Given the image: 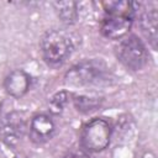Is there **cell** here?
<instances>
[{"label": "cell", "mask_w": 158, "mask_h": 158, "mask_svg": "<svg viewBox=\"0 0 158 158\" xmlns=\"http://www.w3.org/2000/svg\"><path fill=\"white\" fill-rule=\"evenodd\" d=\"M157 20H158V14L156 7L143 10L139 16L141 31L144 35V37L148 40L153 49H157V41H158L157 40Z\"/></svg>", "instance_id": "9"}, {"label": "cell", "mask_w": 158, "mask_h": 158, "mask_svg": "<svg viewBox=\"0 0 158 158\" xmlns=\"http://www.w3.org/2000/svg\"><path fill=\"white\" fill-rule=\"evenodd\" d=\"M41 53L44 62L57 67L65 62L73 51V41L70 36L62 30H49L41 40Z\"/></svg>", "instance_id": "2"}, {"label": "cell", "mask_w": 158, "mask_h": 158, "mask_svg": "<svg viewBox=\"0 0 158 158\" xmlns=\"http://www.w3.org/2000/svg\"><path fill=\"white\" fill-rule=\"evenodd\" d=\"M1 106H2V102H1V100H0V110H1Z\"/></svg>", "instance_id": "16"}, {"label": "cell", "mask_w": 158, "mask_h": 158, "mask_svg": "<svg viewBox=\"0 0 158 158\" xmlns=\"http://www.w3.org/2000/svg\"><path fill=\"white\" fill-rule=\"evenodd\" d=\"M56 132L54 121L49 115L37 114L35 115L28 125V135L32 142L37 144H42L49 141Z\"/></svg>", "instance_id": "6"}, {"label": "cell", "mask_w": 158, "mask_h": 158, "mask_svg": "<svg viewBox=\"0 0 158 158\" xmlns=\"http://www.w3.org/2000/svg\"><path fill=\"white\" fill-rule=\"evenodd\" d=\"M74 107L81 114H89L98 110L101 104L102 99L94 95H75L73 99Z\"/></svg>", "instance_id": "12"}, {"label": "cell", "mask_w": 158, "mask_h": 158, "mask_svg": "<svg viewBox=\"0 0 158 158\" xmlns=\"http://www.w3.org/2000/svg\"><path fill=\"white\" fill-rule=\"evenodd\" d=\"M111 133L112 128L109 121L105 118H93L81 128L80 144L86 152H101L110 144Z\"/></svg>", "instance_id": "3"}, {"label": "cell", "mask_w": 158, "mask_h": 158, "mask_svg": "<svg viewBox=\"0 0 158 158\" xmlns=\"http://www.w3.org/2000/svg\"><path fill=\"white\" fill-rule=\"evenodd\" d=\"M116 56L118 60L131 70L143 69L149 60V54L144 43L135 35L121 40L116 47Z\"/></svg>", "instance_id": "4"}, {"label": "cell", "mask_w": 158, "mask_h": 158, "mask_svg": "<svg viewBox=\"0 0 158 158\" xmlns=\"http://www.w3.org/2000/svg\"><path fill=\"white\" fill-rule=\"evenodd\" d=\"M31 85V77L21 69L12 70L7 74L4 80V88L6 93L12 98H22L30 89Z\"/></svg>", "instance_id": "8"}, {"label": "cell", "mask_w": 158, "mask_h": 158, "mask_svg": "<svg viewBox=\"0 0 158 158\" xmlns=\"http://www.w3.org/2000/svg\"><path fill=\"white\" fill-rule=\"evenodd\" d=\"M69 98H70V94L67 90H60V91H57L56 94H53L48 102L49 111L54 115L62 114L69 101Z\"/></svg>", "instance_id": "13"}, {"label": "cell", "mask_w": 158, "mask_h": 158, "mask_svg": "<svg viewBox=\"0 0 158 158\" xmlns=\"http://www.w3.org/2000/svg\"><path fill=\"white\" fill-rule=\"evenodd\" d=\"M132 19L120 15H106L100 23V32L110 40L123 38L132 26Z\"/></svg>", "instance_id": "7"}, {"label": "cell", "mask_w": 158, "mask_h": 158, "mask_svg": "<svg viewBox=\"0 0 158 158\" xmlns=\"http://www.w3.org/2000/svg\"><path fill=\"white\" fill-rule=\"evenodd\" d=\"M64 81L70 86L79 88L100 86L110 81V70L102 60L88 59L72 67L65 73Z\"/></svg>", "instance_id": "1"}, {"label": "cell", "mask_w": 158, "mask_h": 158, "mask_svg": "<svg viewBox=\"0 0 158 158\" xmlns=\"http://www.w3.org/2000/svg\"><path fill=\"white\" fill-rule=\"evenodd\" d=\"M14 158H26V157H25L23 154H16V156H15Z\"/></svg>", "instance_id": "15"}, {"label": "cell", "mask_w": 158, "mask_h": 158, "mask_svg": "<svg viewBox=\"0 0 158 158\" xmlns=\"http://www.w3.org/2000/svg\"><path fill=\"white\" fill-rule=\"evenodd\" d=\"M102 7L107 15H120L133 19L139 9V4L133 1H105L102 2Z\"/></svg>", "instance_id": "10"}, {"label": "cell", "mask_w": 158, "mask_h": 158, "mask_svg": "<svg viewBox=\"0 0 158 158\" xmlns=\"http://www.w3.org/2000/svg\"><path fill=\"white\" fill-rule=\"evenodd\" d=\"M53 7L59 20L65 25L75 23L78 19V5L74 1H54Z\"/></svg>", "instance_id": "11"}, {"label": "cell", "mask_w": 158, "mask_h": 158, "mask_svg": "<svg viewBox=\"0 0 158 158\" xmlns=\"http://www.w3.org/2000/svg\"><path fill=\"white\" fill-rule=\"evenodd\" d=\"M63 158H93L88 152H83V151H74L70 152L68 154H65Z\"/></svg>", "instance_id": "14"}, {"label": "cell", "mask_w": 158, "mask_h": 158, "mask_svg": "<svg viewBox=\"0 0 158 158\" xmlns=\"http://www.w3.org/2000/svg\"><path fill=\"white\" fill-rule=\"evenodd\" d=\"M27 131V120L23 112L11 111L0 117V141L10 147H17Z\"/></svg>", "instance_id": "5"}]
</instances>
